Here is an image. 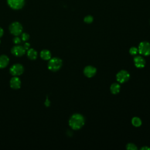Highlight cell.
<instances>
[{"label":"cell","instance_id":"19","mask_svg":"<svg viewBox=\"0 0 150 150\" xmlns=\"http://www.w3.org/2000/svg\"><path fill=\"white\" fill-rule=\"evenodd\" d=\"M129 53L131 54V55H135L138 53V49L135 47H131L130 49H129Z\"/></svg>","mask_w":150,"mask_h":150},{"label":"cell","instance_id":"21","mask_svg":"<svg viewBox=\"0 0 150 150\" xmlns=\"http://www.w3.org/2000/svg\"><path fill=\"white\" fill-rule=\"evenodd\" d=\"M13 43H14L15 44H16V45H19V44H20L21 42V39L20 38L16 36V37H15V38H14L13 39Z\"/></svg>","mask_w":150,"mask_h":150},{"label":"cell","instance_id":"26","mask_svg":"<svg viewBox=\"0 0 150 150\" xmlns=\"http://www.w3.org/2000/svg\"><path fill=\"white\" fill-rule=\"evenodd\" d=\"M0 42H1V41H0Z\"/></svg>","mask_w":150,"mask_h":150},{"label":"cell","instance_id":"8","mask_svg":"<svg viewBox=\"0 0 150 150\" xmlns=\"http://www.w3.org/2000/svg\"><path fill=\"white\" fill-rule=\"evenodd\" d=\"M26 52V50L24 49L23 46L21 45H16L12 47L11 53L12 54L16 57H21L23 56Z\"/></svg>","mask_w":150,"mask_h":150},{"label":"cell","instance_id":"20","mask_svg":"<svg viewBox=\"0 0 150 150\" xmlns=\"http://www.w3.org/2000/svg\"><path fill=\"white\" fill-rule=\"evenodd\" d=\"M29 39V35L26 33H22V35H21V40L24 41V42H26L27 40H28Z\"/></svg>","mask_w":150,"mask_h":150},{"label":"cell","instance_id":"17","mask_svg":"<svg viewBox=\"0 0 150 150\" xmlns=\"http://www.w3.org/2000/svg\"><path fill=\"white\" fill-rule=\"evenodd\" d=\"M126 148L128 150H136V149H137V146L134 144H132V143H128V144H127Z\"/></svg>","mask_w":150,"mask_h":150},{"label":"cell","instance_id":"12","mask_svg":"<svg viewBox=\"0 0 150 150\" xmlns=\"http://www.w3.org/2000/svg\"><path fill=\"white\" fill-rule=\"evenodd\" d=\"M9 62V57L5 54L0 56V69H4L6 67Z\"/></svg>","mask_w":150,"mask_h":150},{"label":"cell","instance_id":"4","mask_svg":"<svg viewBox=\"0 0 150 150\" xmlns=\"http://www.w3.org/2000/svg\"><path fill=\"white\" fill-rule=\"evenodd\" d=\"M24 71V68L21 64L16 63L13 64L9 69V72L13 76L21 75Z\"/></svg>","mask_w":150,"mask_h":150},{"label":"cell","instance_id":"2","mask_svg":"<svg viewBox=\"0 0 150 150\" xmlns=\"http://www.w3.org/2000/svg\"><path fill=\"white\" fill-rule=\"evenodd\" d=\"M62 66V60L59 57L51 58L47 64L48 69L52 71H58Z\"/></svg>","mask_w":150,"mask_h":150},{"label":"cell","instance_id":"25","mask_svg":"<svg viewBox=\"0 0 150 150\" xmlns=\"http://www.w3.org/2000/svg\"><path fill=\"white\" fill-rule=\"evenodd\" d=\"M3 34H4V30H3V29L0 27V38L2 36Z\"/></svg>","mask_w":150,"mask_h":150},{"label":"cell","instance_id":"9","mask_svg":"<svg viewBox=\"0 0 150 150\" xmlns=\"http://www.w3.org/2000/svg\"><path fill=\"white\" fill-rule=\"evenodd\" d=\"M96 71H97L96 68L92 66H87L85 67L83 70L84 75L86 77L89 78L93 77L96 74Z\"/></svg>","mask_w":150,"mask_h":150},{"label":"cell","instance_id":"1","mask_svg":"<svg viewBox=\"0 0 150 150\" xmlns=\"http://www.w3.org/2000/svg\"><path fill=\"white\" fill-rule=\"evenodd\" d=\"M84 117L80 114H74L71 116L69 121L70 127L74 130L80 129L84 125Z\"/></svg>","mask_w":150,"mask_h":150},{"label":"cell","instance_id":"18","mask_svg":"<svg viewBox=\"0 0 150 150\" xmlns=\"http://www.w3.org/2000/svg\"><path fill=\"white\" fill-rule=\"evenodd\" d=\"M84 21L86 23H91L93 21V17L91 15H87L84 17Z\"/></svg>","mask_w":150,"mask_h":150},{"label":"cell","instance_id":"5","mask_svg":"<svg viewBox=\"0 0 150 150\" xmlns=\"http://www.w3.org/2000/svg\"><path fill=\"white\" fill-rule=\"evenodd\" d=\"M138 52L144 56L150 54V43L148 42H142L138 46Z\"/></svg>","mask_w":150,"mask_h":150},{"label":"cell","instance_id":"22","mask_svg":"<svg viewBox=\"0 0 150 150\" xmlns=\"http://www.w3.org/2000/svg\"><path fill=\"white\" fill-rule=\"evenodd\" d=\"M29 47H30V44H29L28 42H25V43H24L23 47H24V49H25L26 50H28L29 49Z\"/></svg>","mask_w":150,"mask_h":150},{"label":"cell","instance_id":"10","mask_svg":"<svg viewBox=\"0 0 150 150\" xmlns=\"http://www.w3.org/2000/svg\"><path fill=\"white\" fill-rule=\"evenodd\" d=\"M10 86L13 89H19L21 86V81L18 76H14L10 80Z\"/></svg>","mask_w":150,"mask_h":150},{"label":"cell","instance_id":"6","mask_svg":"<svg viewBox=\"0 0 150 150\" xmlns=\"http://www.w3.org/2000/svg\"><path fill=\"white\" fill-rule=\"evenodd\" d=\"M129 73L124 70H122L118 72L116 75V79L117 81L120 83H123L127 81L129 79Z\"/></svg>","mask_w":150,"mask_h":150},{"label":"cell","instance_id":"11","mask_svg":"<svg viewBox=\"0 0 150 150\" xmlns=\"http://www.w3.org/2000/svg\"><path fill=\"white\" fill-rule=\"evenodd\" d=\"M135 66L138 68H143L145 65V59L141 56H137L134 59Z\"/></svg>","mask_w":150,"mask_h":150},{"label":"cell","instance_id":"24","mask_svg":"<svg viewBox=\"0 0 150 150\" xmlns=\"http://www.w3.org/2000/svg\"><path fill=\"white\" fill-rule=\"evenodd\" d=\"M148 149H150V148H149L148 146H143L141 148V150H148Z\"/></svg>","mask_w":150,"mask_h":150},{"label":"cell","instance_id":"13","mask_svg":"<svg viewBox=\"0 0 150 150\" xmlns=\"http://www.w3.org/2000/svg\"><path fill=\"white\" fill-rule=\"evenodd\" d=\"M40 56L44 60H49L51 59L52 54L49 50L43 49L40 52Z\"/></svg>","mask_w":150,"mask_h":150},{"label":"cell","instance_id":"15","mask_svg":"<svg viewBox=\"0 0 150 150\" xmlns=\"http://www.w3.org/2000/svg\"><path fill=\"white\" fill-rule=\"evenodd\" d=\"M120 86L118 83H113L110 86V91L112 94H116L120 92Z\"/></svg>","mask_w":150,"mask_h":150},{"label":"cell","instance_id":"16","mask_svg":"<svg viewBox=\"0 0 150 150\" xmlns=\"http://www.w3.org/2000/svg\"><path fill=\"white\" fill-rule=\"evenodd\" d=\"M131 122H132V124L134 127H138L141 126L142 124L141 120L137 117H135L132 118V119L131 120Z\"/></svg>","mask_w":150,"mask_h":150},{"label":"cell","instance_id":"7","mask_svg":"<svg viewBox=\"0 0 150 150\" xmlns=\"http://www.w3.org/2000/svg\"><path fill=\"white\" fill-rule=\"evenodd\" d=\"M7 3L9 7L17 10L21 9L23 6L25 0H7Z\"/></svg>","mask_w":150,"mask_h":150},{"label":"cell","instance_id":"3","mask_svg":"<svg viewBox=\"0 0 150 150\" xmlns=\"http://www.w3.org/2000/svg\"><path fill=\"white\" fill-rule=\"evenodd\" d=\"M9 29L11 34L15 36H18L22 33L23 28L19 22H14L10 25Z\"/></svg>","mask_w":150,"mask_h":150},{"label":"cell","instance_id":"23","mask_svg":"<svg viewBox=\"0 0 150 150\" xmlns=\"http://www.w3.org/2000/svg\"><path fill=\"white\" fill-rule=\"evenodd\" d=\"M45 104L46 105V107L49 106V105H50V101H49V100H48L47 98L46 99V101H45Z\"/></svg>","mask_w":150,"mask_h":150},{"label":"cell","instance_id":"14","mask_svg":"<svg viewBox=\"0 0 150 150\" xmlns=\"http://www.w3.org/2000/svg\"><path fill=\"white\" fill-rule=\"evenodd\" d=\"M27 56L30 60H35L38 57V53L34 49H29L27 50Z\"/></svg>","mask_w":150,"mask_h":150}]
</instances>
